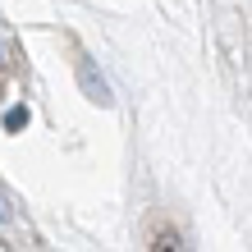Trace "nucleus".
<instances>
[{
	"mask_svg": "<svg viewBox=\"0 0 252 252\" xmlns=\"http://www.w3.org/2000/svg\"><path fill=\"white\" fill-rule=\"evenodd\" d=\"M152 252H188V243L179 239V229H160L156 243H152Z\"/></svg>",
	"mask_w": 252,
	"mask_h": 252,
	"instance_id": "1",
	"label": "nucleus"
}]
</instances>
